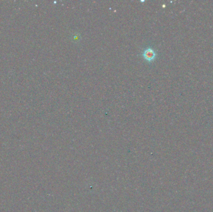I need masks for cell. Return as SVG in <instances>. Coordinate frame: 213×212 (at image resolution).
Listing matches in <instances>:
<instances>
[{
    "instance_id": "1",
    "label": "cell",
    "mask_w": 213,
    "mask_h": 212,
    "mask_svg": "<svg viewBox=\"0 0 213 212\" xmlns=\"http://www.w3.org/2000/svg\"><path fill=\"white\" fill-rule=\"evenodd\" d=\"M141 55L145 60L151 62L155 59L156 57V53L152 48L148 47L143 51Z\"/></svg>"
}]
</instances>
